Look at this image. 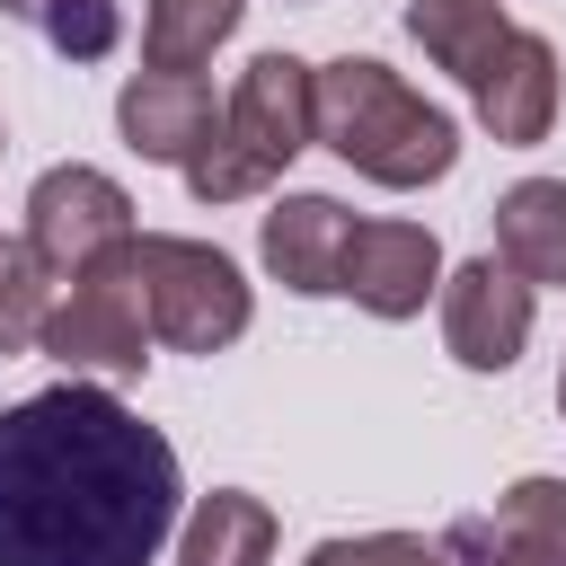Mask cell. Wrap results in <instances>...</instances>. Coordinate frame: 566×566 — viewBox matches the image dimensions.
Instances as JSON below:
<instances>
[{"mask_svg":"<svg viewBox=\"0 0 566 566\" xmlns=\"http://www.w3.org/2000/svg\"><path fill=\"white\" fill-rule=\"evenodd\" d=\"M44 9H53V0H0V18H18V27H35Z\"/></svg>","mask_w":566,"mask_h":566,"instance_id":"ffe728a7","label":"cell"},{"mask_svg":"<svg viewBox=\"0 0 566 566\" xmlns=\"http://www.w3.org/2000/svg\"><path fill=\"white\" fill-rule=\"evenodd\" d=\"M115 133H124L133 159L186 168V159L221 133V97H212L203 71H150V62H142V71L115 88Z\"/></svg>","mask_w":566,"mask_h":566,"instance_id":"30bf717a","label":"cell"},{"mask_svg":"<svg viewBox=\"0 0 566 566\" xmlns=\"http://www.w3.org/2000/svg\"><path fill=\"white\" fill-rule=\"evenodd\" d=\"M133 274H142V310H150V336L168 354H230L256 318V292L239 274L230 248L212 239H186V230H142L133 239Z\"/></svg>","mask_w":566,"mask_h":566,"instance_id":"277c9868","label":"cell"},{"mask_svg":"<svg viewBox=\"0 0 566 566\" xmlns=\"http://www.w3.org/2000/svg\"><path fill=\"white\" fill-rule=\"evenodd\" d=\"M133 239H142L133 195H124L106 168L62 159V168H44V177L27 186V248L44 256V274H53V283H80V274L115 265Z\"/></svg>","mask_w":566,"mask_h":566,"instance_id":"8992f818","label":"cell"},{"mask_svg":"<svg viewBox=\"0 0 566 566\" xmlns=\"http://www.w3.org/2000/svg\"><path fill=\"white\" fill-rule=\"evenodd\" d=\"M557 416H566V363H557Z\"/></svg>","mask_w":566,"mask_h":566,"instance_id":"44dd1931","label":"cell"},{"mask_svg":"<svg viewBox=\"0 0 566 566\" xmlns=\"http://www.w3.org/2000/svg\"><path fill=\"white\" fill-rule=\"evenodd\" d=\"M274 539H283V522H274L265 495L212 486V495L186 504V522L168 539V566H274Z\"/></svg>","mask_w":566,"mask_h":566,"instance_id":"4fadbf2b","label":"cell"},{"mask_svg":"<svg viewBox=\"0 0 566 566\" xmlns=\"http://www.w3.org/2000/svg\"><path fill=\"white\" fill-rule=\"evenodd\" d=\"M292 9H318V0H292Z\"/></svg>","mask_w":566,"mask_h":566,"instance_id":"7402d4cb","label":"cell"},{"mask_svg":"<svg viewBox=\"0 0 566 566\" xmlns=\"http://www.w3.org/2000/svg\"><path fill=\"white\" fill-rule=\"evenodd\" d=\"M53 274L27 239H0V363L9 354H35L44 345V318H53Z\"/></svg>","mask_w":566,"mask_h":566,"instance_id":"e0dca14e","label":"cell"},{"mask_svg":"<svg viewBox=\"0 0 566 566\" xmlns=\"http://www.w3.org/2000/svg\"><path fill=\"white\" fill-rule=\"evenodd\" d=\"M150 310H142V274H133V248L115 256V265H97V274H80V283H62L53 292V318H44V345L35 354H53L62 363V380H142L150 371Z\"/></svg>","mask_w":566,"mask_h":566,"instance_id":"5b68a950","label":"cell"},{"mask_svg":"<svg viewBox=\"0 0 566 566\" xmlns=\"http://www.w3.org/2000/svg\"><path fill=\"white\" fill-rule=\"evenodd\" d=\"M301 566H460V557L451 539H424V531H336Z\"/></svg>","mask_w":566,"mask_h":566,"instance_id":"ac0fdd59","label":"cell"},{"mask_svg":"<svg viewBox=\"0 0 566 566\" xmlns=\"http://www.w3.org/2000/svg\"><path fill=\"white\" fill-rule=\"evenodd\" d=\"M35 35L62 53V62H106L124 44V0H53L35 18Z\"/></svg>","mask_w":566,"mask_h":566,"instance_id":"d6986e66","label":"cell"},{"mask_svg":"<svg viewBox=\"0 0 566 566\" xmlns=\"http://www.w3.org/2000/svg\"><path fill=\"white\" fill-rule=\"evenodd\" d=\"M301 150H318V62H301V53H256L239 80H230V97H221V133L177 168L186 177V195L195 203H248V195H265Z\"/></svg>","mask_w":566,"mask_h":566,"instance_id":"3957f363","label":"cell"},{"mask_svg":"<svg viewBox=\"0 0 566 566\" xmlns=\"http://www.w3.org/2000/svg\"><path fill=\"white\" fill-rule=\"evenodd\" d=\"M177 522V442L106 380H53L0 407V566H150Z\"/></svg>","mask_w":566,"mask_h":566,"instance_id":"6da1fadb","label":"cell"},{"mask_svg":"<svg viewBox=\"0 0 566 566\" xmlns=\"http://www.w3.org/2000/svg\"><path fill=\"white\" fill-rule=\"evenodd\" d=\"M442 239L424 230V221H398V212H380V221H354V248H345V301L363 310V318H380V327H398V318H416L433 292H442Z\"/></svg>","mask_w":566,"mask_h":566,"instance_id":"9c48e42d","label":"cell"},{"mask_svg":"<svg viewBox=\"0 0 566 566\" xmlns=\"http://www.w3.org/2000/svg\"><path fill=\"white\" fill-rule=\"evenodd\" d=\"M248 0H142V62L150 71H203L239 35Z\"/></svg>","mask_w":566,"mask_h":566,"instance_id":"9a60e30c","label":"cell"},{"mask_svg":"<svg viewBox=\"0 0 566 566\" xmlns=\"http://www.w3.org/2000/svg\"><path fill=\"white\" fill-rule=\"evenodd\" d=\"M345 248H354V212L336 195H283L265 221H256V256L283 292L301 301H327L345 292Z\"/></svg>","mask_w":566,"mask_h":566,"instance_id":"7c38bea8","label":"cell"},{"mask_svg":"<svg viewBox=\"0 0 566 566\" xmlns=\"http://www.w3.org/2000/svg\"><path fill=\"white\" fill-rule=\"evenodd\" d=\"M460 566H566V478H513L486 513L442 531Z\"/></svg>","mask_w":566,"mask_h":566,"instance_id":"8fae6325","label":"cell"},{"mask_svg":"<svg viewBox=\"0 0 566 566\" xmlns=\"http://www.w3.org/2000/svg\"><path fill=\"white\" fill-rule=\"evenodd\" d=\"M504 27H513L504 0H407V35H416V44L433 53V71H451V80H469Z\"/></svg>","mask_w":566,"mask_h":566,"instance_id":"2e32d148","label":"cell"},{"mask_svg":"<svg viewBox=\"0 0 566 566\" xmlns=\"http://www.w3.org/2000/svg\"><path fill=\"white\" fill-rule=\"evenodd\" d=\"M433 310H442V354H451L460 371H513V363L531 354L539 292H531L495 248H486V256H469V265H451V274H442Z\"/></svg>","mask_w":566,"mask_h":566,"instance_id":"52a82bcc","label":"cell"},{"mask_svg":"<svg viewBox=\"0 0 566 566\" xmlns=\"http://www.w3.org/2000/svg\"><path fill=\"white\" fill-rule=\"evenodd\" d=\"M460 88H469L478 124H486L504 150H531V142H548V124H557V88H566V71H557V44H548L539 27L513 18Z\"/></svg>","mask_w":566,"mask_h":566,"instance_id":"ba28073f","label":"cell"},{"mask_svg":"<svg viewBox=\"0 0 566 566\" xmlns=\"http://www.w3.org/2000/svg\"><path fill=\"white\" fill-rule=\"evenodd\" d=\"M318 150H336L354 177H371L389 195H416V186L451 177L460 124H451V106L407 88L389 62L336 53V62H318Z\"/></svg>","mask_w":566,"mask_h":566,"instance_id":"7a4b0ae2","label":"cell"},{"mask_svg":"<svg viewBox=\"0 0 566 566\" xmlns=\"http://www.w3.org/2000/svg\"><path fill=\"white\" fill-rule=\"evenodd\" d=\"M495 256L531 292H566V177H522L495 195Z\"/></svg>","mask_w":566,"mask_h":566,"instance_id":"5bb4252c","label":"cell"}]
</instances>
